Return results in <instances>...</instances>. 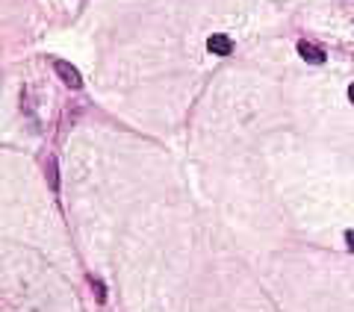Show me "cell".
Listing matches in <instances>:
<instances>
[{
  "instance_id": "6da1fadb",
  "label": "cell",
  "mask_w": 354,
  "mask_h": 312,
  "mask_svg": "<svg viewBox=\"0 0 354 312\" xmlns=\"http://www.w3.org/2000/svg\"><path fill=\"white\" fill-rule=\"evenodd\" d=\"M53 68H57L59 80L68 86V88H83V77H80V71H77L74 65H68V62H53Z\"/></svg>"
},
{
  "instance_id": "3957f363",
  "label": "cell",
  "mask_w": 354,
  "mask_h": 312,
  "mask_svg": "<svg viewBox=\"0 0 354 312\" xmlns=\"http://www.w3.org/2000/svg\"><path fill=\"white\" fill-rule=\"evenodd\" d=\"M207 48H209V53H216V57H227V53L234 50V41L227 36H221V32H216V36H209Z\"/></svg>"
},
{
  "instance_id": "277c9868",
  "label": "cell",
  "mask_w": 354,
  "mask_h": 312,
  "mask_svg": "<svg viewBox=\"0 0 354 312\" xmlns=\"http://www.w3.org/2000/svg\"><path fill=\"white\" fill-rule=\"evenodd\" d=\"M346 244H348V248L354 251V230H348V233H346Z\"/></svg>"
},
{
  "instance_id": "7a4b0ae2",
  "label": "cell",
  "mask_w": 354,
  "mask_h": 312,
  "mask_svg": "<svg viewBox=\"0 0 354 312\" xmlns=\"http://www.w3.org/2000/svg\"><path fill=\"white\" fill-rule=\"evenodd\" d=\"M298 53H301V59L313 62V65L325 62V50L319 48V44H313V41H298Z\"/></svg>"
},
{
  "instance_id": "5b68a950",
  "label": "cell",
  "mask_w": 354,
  "mask_h": 312,
  "mask_svg": "<svg viewBox=\"0 0 354 312\" xmlns=\"http://www.w3.org/2000/svg\"><path fill=\"white\" fill-rule=\"evenodd\" d=\"M348 97H351V104H354V86H348Z\"/></svg>"
}]
</instances>
